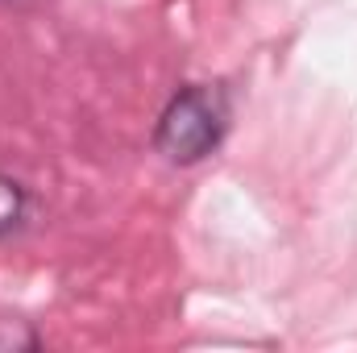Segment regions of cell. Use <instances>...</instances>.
Listing matches in <instances>:
<instances>
[{
  "label": "cell",
  "mask_w": 357,
  "mask_h": 353,
  "mask_svg": "<svg viewBox=\"0 0 357 353\" xmlns=\"http://www.w3.org/2000/svg\"><path fill=\"white\" fill-rule=\"evenodd\" d=\"M229 133V96L216 84H187L171 96L158 117L154 150L171 167H195L220 150Z\"/></svg>",
  "instance_id": "obj_1"
},
{
  "label": "cell",
  "mask_w": 357,
  "mask_h": 353,
  "mask_svg": "<svg viewBox=\"0 0 357 353\" xmlns=\"http://www.w3.org/2000/svg\"><path fill=\"white\" fill-rule=\"evenodd\" d=\"M29 208H33L29 187H25L21 179H13V175H4V171H0V241L25 229Z\"/></svg>",
  "instance_id": "obj_2"
},
{
  "label": "cell",
  "mask_w": 357,
  "mask_h": 353,
  "mask_svg": "<svg viewBox=\"0 0 357 353\" xmlns=\"http://www.w3.org/2000/svg\"><path fill=\"white\" fill-rule=\"evenodd\" d=\"M38 345V333H29V329H21V324H4L0 320V353H8V350H33Z\"/></svg>",
  "instance_id": "obj_3"
}]
</instances>
